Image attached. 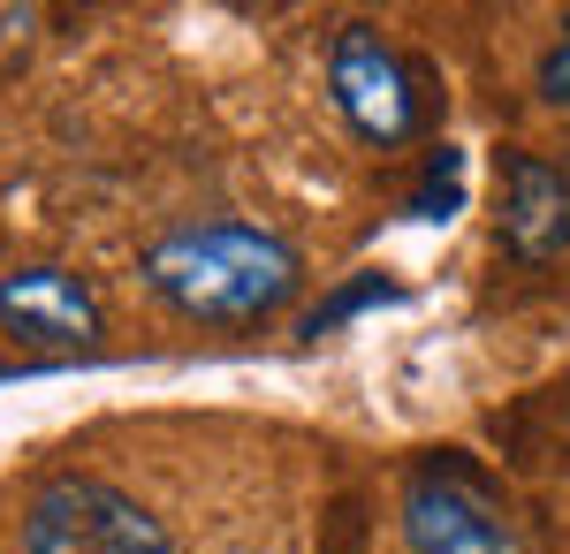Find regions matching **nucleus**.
Listing matches in <instances>:
<instances>
[{
  "label": "nucleus",
  "instance_id": "5",
  "mask_svg": "<svg viewBox=\"0 0 570 554\" xmlns=\"http://www.w3.org/2000/svg\"><path fill=\"white\" fill-rule=\"evenodd\" d=\"M0 335L23 349H91L107 319L91 281H77L69 266H16L0 274Z\"/></svg>",
  "mask_w": 570,
  "mask_h": 554
},
{
  "label": "nucleus",
  "instance_id": "1",
  "mask_svg": "<svg viewBox=\"0 0 570 554\" xmlns=\"http://www.w3.org/2000/svg\"><path fill=\"white\" fill-rule=\"evenodd\" d=\"M145 281L153 297L176 304L183 319H206V327H252L274 319L282 304L297 297L305 266L297 251L252 228V220H198V228H168L153 251H145Z\"/></svg>",
  "mask_w": 570,
  "mask_h": 554
},
{
  "label": "nucleus",
  "instance_id": "6",
  "mask_svg": "<svg viewBox=\"0 0 570 554\" xmlns=\"http://www.w3.org/2000/svg\"><path fill=\"white\" fill-rule=\"evenodd\" d=\"M502 244L525 266L570 251V175L540 152H510L502 160Z\"/></svg>",
  "mask_w": 570,
  "mask_h": 554
},
{
  "label": "nucleus",
  "instance_id": "8",
  "mask_svg": "<svg viewBox=\"0 0 570 554\" xmlns=\"http://www.w3.org/2000/svg\"><path fill=\"white\" fill-rule=\"evenodd\" d=\"M373 297H381V304L395 297V289H389V281H381V274H373V281H357V289H343V297H335V304H320V311H312V319H305V335H327L335 319H351V311H365V304H373Z\"/></svg>",
  "mask_w": 570,
  "mask_h": 554
},
{
  "label": "nucleus",
  "instance_id": "2",
  "mask_svg": "<svg viewBox=\"0 0 570 554\" xmlns=\"http://www.w3.org/2000/svg\"><path fill=\"white\" fill-rule=\"evenodd\" d=\"M403 540L411 554H518V524L472 464L426 456L403 486Z\"/></svg>",
  "mask_w": 570,
  "mask_h": 554
},
{
  "label": "nucleus",
  "instance_id": "3",
  "mask_svg": "<svg viewBox=\"0 0 570 554\" xmlns=\"http://www.w3.org/2000/svg\"><path fill=\"white\" fill-rule=\"evenodd\" d=\"M23 554H176V547L122 486L53 478L23 510Z\"/></svg>",
  "mask_w": 570,
  "mask_h": 554
},
{
  "label": "nucleus",
  "instance_id": "9",
  "mask_svg": "<svg viewBox=\"0 0 570 554\" xmlns=\"http://www.w3.org/2000/svg\"><path fill=\"white\" fill-rule=\"evenodd\" d=\"M540 99L548 107H570V23H563V39L548 46V61H540Z\"/></svg>",
  "mask_w": 570,
  "mask_h": 554
},
{
  "label": "nucleus",
  "instance_id": "4",
  "mask_svg": "<svg viewBox=\"0 0 570 554\" xmlns=\"http://www.w3.org/2000/svg\"><path fill=\"white\" fill-rule=\"evenodd\" d=\"M327 91L343 107V122L365 137V145H403L419 129V91H411V69L373 23H343L335 31V53H327Z\"/></svg>",
  "mask_w": 570,
  "mask_h": 554
},
{
  "label": "nucleus",
  "instance_id": "7",
  "mask_svg": "<svg viewBox=\"0 0 570 554\" xmlns=\"http://www.w3.org/2000/svg\"><path fill=\"white\" fill-rule=\"evenodd\" d=\"M456 206H464V152L441 145L434 160H426V182L411 190V214L419 220H456Z\"/></svg>",
  "mask_w": 570,
  "mask_h": 554
}]
</instances>
